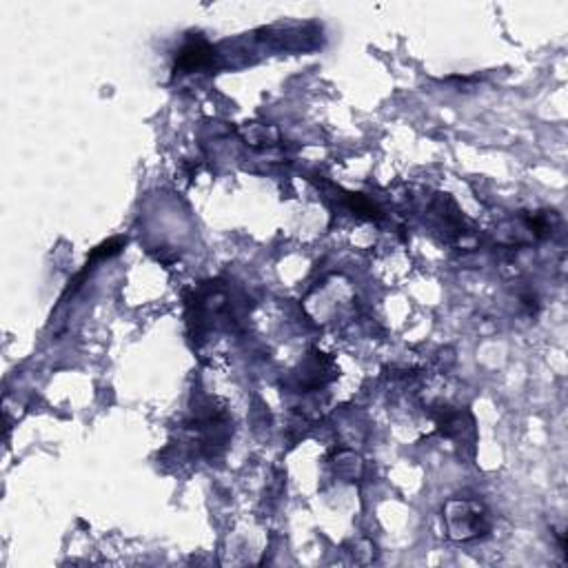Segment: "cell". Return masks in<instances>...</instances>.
<instances>
[{
	"instance_id": "6da1fadb",
	"label": "cell",
	"mask_w": 568,
	"mask_h": 568,
	"mask_svg": "<svg viewBox=\"0 0 568 568\" xmlns=\"http://www.w3.org/2000/svg\"><path fill=\"white\" fill-rule=\"evenodd\" d=\"M213 65H216V51H213L212 45L204 43L202 38H196L189 45H184L176 58V71H181V74L212 69Z\"/></svg>"
}]
</instances>
